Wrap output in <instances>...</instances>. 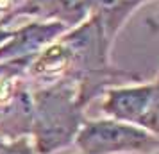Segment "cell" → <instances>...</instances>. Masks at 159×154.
<instances>
[{
	"label": "cell",
	"mask_w": 159,
	"mask_h": 154,
	"mask_svg": "<svg viewBox=\"0 0 159 154\" xmlns=\"http://www.w3.org/2000/svg\"><path fill=\"white\" fill-rule=\"evenodd\" d=\"M9 36H11V29L6 25V20L4 18H0V45L4 43Z\"/></svg>",
	"instance_id": "8fae6325"
},
{
	"label": "cell",
	"mask_w": 159,
	"mask_h": 154,
	"mask_svg": "<svg viewBox=\"0 0 159 154\" xmlns=\"http://www.w3.org/2000/svg\"><path fill=\"white\" fill-rule=\"evenodd\" d=\"M0 154H36V151L29 136H20L15 140H7L6 145L0 149Z\"/></svg>",
	"instance_id": "9c48e42d"
},
{
	"label": "cell",
	"mask_w": 159,
	"mask_h": 154,
	"mask_svg": "<svg viewBox=\"0 0 159 154\" xmlns=\"http://www.w3.org/2000/svg\"><path fill=\"white\" fill-rule=\"evenodd\" d=\"M0 18H2V15H0Z\"/></svg>",
	"instance_id": "2e32d148"
},
{
	"label": "cell",
	"mask_w": 159,
	"mask_h": 154,
	"mask_svg": "<svg viewBox=\"0 0 159 154\" xmlns=\"http://www.w3.org/2000/svg\"><path fill=\"white\" fill-rule=\"evenodd\" d=\"M86 99L73 79H59L32 90V124L29 138L36 154H54L75 142L84 124Z\"/></svg>",
	"instance_id": "6da1fadb"
},
{
	"label": "cell",
	"mask_w": 159,
	"mask_h": 154,
	"mask_svg": "<svg viewBox=\"0 0 159 154\" xmlns=\"http://www.w3.org/2000/svg\"><path fill=\"white\" fill-rule=\"evenodd\" d=\"M16 15L36 16L39 20H57L66 27H75L89 15V0H29L9 18Z\"/></svg>",
	"instance_id": "8992f818"
},
{
	"label": "cell",
	"mask_w": 159,
	"mask_h": 154,
	"mask_svg": "<svg viewBox=\"0 0 159 154\" xmlns=\"http://www.w3.org/2000/svg\"><path fill=\"white\" fill-rule=\"evenodd\" d=\"M150 154H159V149H157V151H154V152H150Z\"/></svg>",
	"instance_id": "5bb4252c"
},
{
	"label": "cell",
	"mask_w": 159,
	"mask_h": 154,
	"mask_svg": "<svg viewBox=\"0 0 159 154\" xmlns=\"http://www.w3.org/2000/svg\"><path fill=\"white\" fill-rule=\"evenodd\" d=\"M73 143L80 154H150L159 149V138L145 127L107 117L84 120Z\"/></svg>",
	"instance_id": "7a4b0ae2"
},
{
	"label": "cell",
	"mask_w": 159,
	"mask_h": 154,
	"mask_svg": "<svg viewBox=\"0 0 159 154\" xmlns=\"http://www.w3.org/2000/svg\"><path fill=\"white\" fill-rule=\"evenodd\" d=\"M145 2H148V0H145Z\"/></svg>",
	"instance_id": "9a60e30c"
},
{
	"label": "cell",
	"mask_w": 159,
	"mask_h": 154,
	"mask_svg": "<svg viewBox=\"0 0 159 154\" xmlns=\"http://www.w3.org/2000/svg\"><path fill=\"white\" fill-rule=\"evenodd\" d=\"M139 125L159 138V75L154 79V99H152V104L148 108V111L145 113V117L141 118Z\"/></svg>",
	"instance_id": "ba28073f"
},
{
	"label": "cell",
	"mask_w": 159,
	"mask_h": 154,
	"mask_svg": "<svg viewBox=\"0 0 159 154\" xmlns=\"http://www.w3.org/2000/svg\"><path fill=\"white\" fill-rule=\"evenodd\" d=\"M145 4V0H89V15L98 23L107 41L113 45L115 38L130 16Z\"/></svg>",
	"instance_id": "52a82bcc"
},
{
	"label": "cell",
	"mask_w": 159,
	"mask_h": 154,
	"mask_svg": "<svg viewBox=\"0 0 159 154\" xmlns=\"http://www.w3.org/2000/svg\"><path fill=\"white\" fill-rule=\"evenodd\" d=\"M68 29L63 22L39 18L11 29V36L0 45V61H30Z\"/></svg>",
	"instance_id": "277c9868"
},
{
	"label": "cell",
	"mask_w": 159,
	"mask_h": 154,
	"mask_svg": "<svg viewBox=\"0 0 159 154\" xmlns=\"http://www.w3.org/2000/svg\"><path fill=\"white\" fill-rule=\"evenodd\" d=\"M6 142H7V138H6V136H2V134H0V149H2V147L6 145Z\"/></svg>",
	"instance_id": "7c38bea8"
},
{
	"label": "cell",
	"mask_w": 159,
	"mask_h": 154,
	"mask_svg": "<svg viewBox=\"0 0 159 154\" xmlns=\"http://www.w3.org/2000/svg\"><path fill=\"white\" fill-rule=\"evenodd\" d=\"M32 124V90L25 72L0 77V134L7 140L29 136Z\"/></svg>",
	"instance_id": "3957f363"
},
{
	"label": "cell",
	"mask_w": 159,
	"mask_h": 154,
	"mask_svg": "<svg viewBox=\"0 0 159 154\" xmlns=\"http://www.w3.org/2000/svg\"><path fill=\"white\" fill-rule=\"evenodd\" d=\"M20 2H22V4H25V2H29V0H20ZM22 4H20V6H22ZM20 6H18V7H20ZM18 7H16V9H18ZM16 9H15V11H16ZM7 18H9V16H7Z\"/></svg>",
	"instance_id": "4fadbf2b"
},
{
	"label": "cell",
	"mask_w": 159,
	"mask_h": 154,
	"mask_svg": "<svg viewBox=\"0 0 159 154\" xmlns=\"http://www.w3.org/2000/svg\"><path fill=\"white\" fill-rule=\"evenodd\" d=\"M154 99V81L111 86L102 93L100 111L107 118L122 120L129 124L141 122Z\"/></svg>",
	"instance_id": "5b68a950"
},
{
	"label": "cell",
	"mask_w": 159,
	"mask_h": 154,
	"mask_svg": "<svg viewBox=\"0 0 159 154\" xmlns=\"http://www.w3.org/2000/svg\"><path fill=\"white\" fill-rule=\"evenodd\" d=\"M30 61H0V77L11 72H25Z\"/></svg>",
	"instance_id": "30bf717a"
}]
</instances>
